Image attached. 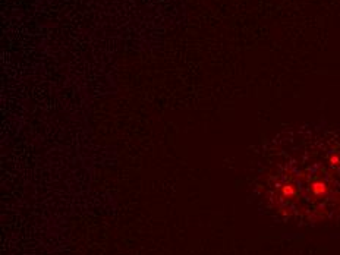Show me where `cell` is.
I'll return each mask as SVG.
<instances>
[{"label":"cell","instance_id":"obj_1","mask_svg":"<svg viewBox=\"0 0 340 255\" xmlns=\"http://www.w3.org/2000/svg\"><path fill=\"white\" fill-rule=\"evenodd\" d=\"M257 186L277 215L317 224L340 218V129H285L259 154Z\"/></svg>","mask_w":340,"mask_h":255}]
</instances>
